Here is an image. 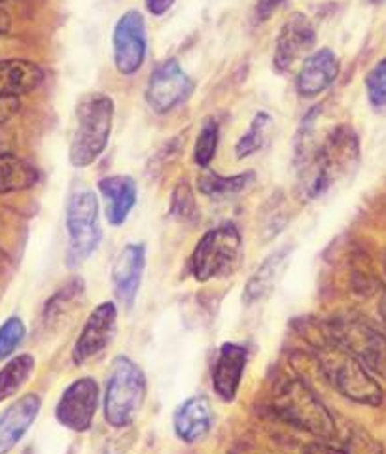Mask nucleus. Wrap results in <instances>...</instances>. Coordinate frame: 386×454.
Returning a JSON list of instances; mask_svg holds the SVG:
<instances>
[{"mask_svg":"<svg viewBox=\"0 0 386 454\" xmlns=\"http://www.w3.org/2000/svg\"><path fill=\"white\" fill-rule=\"evenodd\" d=\"M369 3H371V4H377V6H379V4H384L386 0H369Z\"/></svg>","mask_w":386,"mask_h":454,"instance_id":"58836bf2","label":"nucleus"},{"mask_svg":"<svg viewBox=\"0 0 386 454\" xmlns=\"http://www.w3.org/2000/svg\"><path fill=\"white\" fill-rule=\"evenodd\" d=\"M38 182V170L18 155L0 152V193H13L33 188Z\"/></svg>","mask_w":386,"mask_h":454,"instance_id":"5701e85b","label":"nucleus"},{"mask_svg":"<svg viewBox=\"0 0 386 454\" xmlns=\"http://www.w3.org/2000/svg\"><path fill=\"white\" fill-rule=\"evenodd\" d=\"M118 333V307L114 301L98 303L83 322L73 348V362L82 365L101 354Z\"/></svg>","mask_w":386,"mask_h":454,"instance_id":"ddd939ff","label":"nucleus"},{"mask_svg":"<svg viewBox=\"0 0 386 454\" xmlns=\"http://www.w3.org/2000/svg\"><path fill=\"white\" fill-rule=\"evenodd\" d=\"M242 235L232 222L212 227L190 255V273L199 282L230 277L240 263Z\"/></svg>","mask_w":386,"mask_h":454,"instance_id":"6e6552de","label":"nucleus"},{"mask_svg":"<svg viewBox=\"0 0 386 454\" xmlns=\"http://www.w3.org/2000/svg\"><path fill=\"white\" fill-rule=\"evenodd\" d=\"M170 216L177 222L192 223L199 220V207L192 186L185 180L177 184L173 195H170Z\"/></svg>","mask_w":386,"mask_h":454,"instance_id":"c85d7f7f","label":"nucleus"},{"mask_svg":"<svg viewBox=\"0 0 386 454\" xmlns=\"http://www.w3.org/2000/svg\"><path fill=\"white\" fill-rule=\"evenodd\" d=\"M303 454H347L345 450H341L334 443H326V442H314L305 447Z\"/></svg>","mask_w":386,"mask_h":454,"instance_id":"f704fd0d","label":"nucleus"},{"mask_svg":"<svg viewBox=\"0 0 386 454\" xmlns=\"http://www.w3.org/2000/svg\"><path fill=\"white\" fill-rule=\"evenodd\" d=\"M148 392L146 375L140 365L127 356H118L112 364L105 387V419L112 428L133 424L145 405Z\"/></svg>","mask_w":386,"mask_h":454,"instance_id":"0eeeda50","label":"nucleus"},{"mask_svg":"<svg viewBox=\"0 0 386 454\" xmlns=\"http://www.w3.org/2000/svg\"><path fill=\"white\" fill-rule=\"evenodd\" d=\"M320 337L337 343L358 358L371 373L386 379V335L360 315H343L330 320H307Z\"/></svg>","mask_w":386,"mask_h":454,"instance_id":"39448f33","label":"nucleus"},{"mask_svg":"<svg viewBox=\"0 0 386 454\" xmlns=\"http://www.w3.org/2000/svg\"><path fill=\"white\" fill-rule=\"evenodd\" d=\"M360 297L364 310L356 312L366 322H369L374 328L386 335V286L377 278L360 282Z\"/></svg>","mask_w":386,"mask_h":454,"instance_id":"393cba45","label":"nucleus"},{"mask_svg":"<svg viewBox=\"0 0 386 454\" xmlns=\"http://www.w3.org/2000/svg\"><path fill=\"white\" fill-rule=\"evenodd\" d=\"M0 3H3V0H0Z\"/></svg>","mask_w":386,"mask_h":454,"instance_id":"79ce46f5","label":"nucleus"},{"mask_svg":"<svg viewBox=\"0 0 386 454\" xmlns=\"http://www.w3.org/2000/svg\"><path fill=\"white\" fill-rule=\"evenodd\" d=\"M25 339V324L20 317H10L0 325V362L8 360Z\"/></svg>","mask_w":386,"mask_h":454,"instance_id":"7c9ffc66","label":"nucleus"},{"mask_svg":"<svg viewBox=\"0 0 386 454\" xmlns=\"http://www.w3.org/2000/svg\"><path fill=\"white\" fill-rule=\"evenodd\" d=\"M101 390L93 377H82L63 390L55 405V419L70 432H88L95 420Z\"/></svg>","mask_w":386,"mask_h":454,"instance_id":"9d476101","label":"nucleus"},{"mask_svg":"<svg viewBox=\"0 0 386 454\" xmlns=\"http://www.w3.org/2000/svg\"><path fill=\"white\" fill-rule=\"evenodd\" d=\"M20 98L18 97H0V123L13 118L20 110Z\"/></svg>","mask_w":386,"mask_h":454,"instance_id":"72a5a7b5","label":"nucleus"},{"mask_svg":"<svg viewBox=\"0 0 386 454\" xmlns=\"http://www.w3.org/2000/svg\"><path fill=\"white\" fill-rule=\"evenodd\" d=\"M146 20L138 10H129L118 20L112 33L114 65L123 76H133L146 59Z\"/></svg>","mask_w":386,"mask_h":454,"instance_id":"1a4fd4ad","label":"nucleus"},{"mask_svg":"<svg viewBox=\"0 0 386 454\" xmlns=\"http://www.w3.org/2000/svg\"><path fill=\"white\" fill-rule=\"evenodd\" d=\"M83 292H85V284L82 278L73 277L68 282H65L63 286L46 301L44 315H42L44 317V322L48 325H51L57 320H61L67 312L73 309V305L82 300Z\"/></svg>","mask_w":386,"mask_h":454,"instance_id":"bb28decb","label":"nucleus"},{"mask_svg":"<svg viewBox=\"0 0 386 454\" xmlns=\"http://www.w3.org/2000/svg\"><path fill=\"white\" fill-rule=\"evenodd\" d=\"M97 190L103 197L105 216L108 223L114 227L123 225L137 205V182L131 176L114 175L98 180Z\"/></svg>","mask_w":386,"mask_h":454,"instance_id":"aec40b11","label":"nucleus"},{"mask_svg":"<svg viewBox=\"0 0 386 454\" xmlns=\"http://www.w3.org/2000/svg\"><path fill=\"white\" fill-rule=\"evenodd\" d=\"M214 426V409L207 395H193L180 403L173 417L175 435L180 442L193 445L203 442Z\"/></svg>","mask_w":386,"mask_h":454,"instance_id":"f3484780","label":"nucleus"},{"mask_svg":"<svg viewBox=\"0 0 386 454\" xmlns=\"http://www.w3.org/2000/svg\"><path fill=\"white\" fill-rule=\"evenodd\" d=\"M218 140H220V125L214 120H207L195 138V146H193L195 165L207 168L212 163L214 155H217V150H218Z\"/></svg>","mask_w":386,"mask_h":454,"instance_id":"c756f323","label":"nucleus"},{"mask_svg":"<svg viewBox=\"0 0 386 454\" xmlns=\"http://www.w3.org/2000/svg\"><path fill=\"white\" fill-rule=\"evenodd\" d=\"M35 365L36 362L31 354H20V356L12 358L0 369V403L12 397L25 385L28 377L33 375Z\"/></svg>","mask_w":386,"mask_h":454,"instance_id":"a878e982","label":"nucleus"},{"mask_svg":"<svg viewBox=\"0 0 386 454\" xmlns=\"http://www.w3.org/2000/svg\"><path fill=\"white\" fill-rule=\"evenodd\" d=\"M332 443L347 454H384L377 439L354 422L337 420V435Z\"/></svg>","mask_w":386,"mask_h":454,"instance_id":"b1692460","label":"nucleus"},{"mask_svg":"<svg viewBox=\"0 0 386 454\" xmlns=\"http://www.w3.org/2000/svg\"><path fill=\"white\" fill-rule=\"evenodd\" d=\"M146 269V247L142 243H129L118 254L112 265V288L114 295L127 309L137 301V295L142 284V275Z\"/></svg>","mask_w":386,"mask_h":454,"instance_id":"4468645a","label":"nucleus"},{"mask_svg":"<svg viewBox=\"0 0 386 454\" xmlns=\"http://www.w3.org/2000/svg\"><path fill=\"white\" fill-rule=\"evenodd\" d=\"M314 44H317V31L312 21L305 13H292L280 27L275 42L273 67L277 73H290L299 61L309 57Z\"/></svg>","mask_w":386,"mask_h":454,"instance_id":"f8f14e48","label":"nucleus"},{"mask_svg":"<svg viewBox=\"0 0 386 454\" xmlns=\"http://www.w3.org/2000/svg\"><path fill=\"white\" fill-rule=\"evenodd\" d=\"M6 260H8V255H6V252L0 248V267H3L4 263H6Z\"/></svg>","mask_w":386,"mask_h":454,"instance_id":"4c0bfd02","label":"nucleus"},{"mask_svg":"<svg viewBox=\"0 0 386 454\" xmlns=\"http://www.w3.org/2000/svg\"><path fill=\"white\" fill-rule=\"evenodd\" d=\"M269 125H271L269 114L257 112L256 116L252 118L248 129L242 133V137L237 140V145H235L237 160H247L264 146L265 133L269 129Z\"/></svg>","mask_w":386,"mask_h":454,"instance_id":"cd10ccee","label":"nucleus"},{"mask_svg":"<svg viewBox=\"0 0 386 454\" xmlns=\"http://www.w3.org/2000/svg\"><path fill=\"white\" fill-rule=\"evenodd\" d=\"M193 80L177 59H167L154 68L146 88V103L155 114H169L184 105L193 93Z\"/></svg>","mask_w":386,"mask_h":454,"instance_id":"9b49d317","label":"nucleus"},{"mask_svg":"<svg viewBox=\"0 0 386 454\" xmlns=\"http://www.w3.org/2000/svg\"><path fill=\"white\" fill-rule=\"evenodd\" d=\"M44 82V70L28 59H0V97H21Z\"/></svg>","mask_w":386,"mask_h":454,"instance_id":"412c9836","label":"nucleus"},{"mask_svg":"<svg viewBox=\"0 0 386 454\" xmlns=\"http://www.w3.org/2000/svg\"><path fill=\"white\" fill-rule=\"evenodd\" d=\"M254 178H256L254 173L220 176L207 167V168H203V173L197 178V188L205 197L214 199V201H222V199L240 195L254 182Z\"/></svg>","mask_w":386,"mask_h":454,"instance_id":"4be33fe9","label":"nucleus"},{"mask_svg":"<svg viewBox=\"0 0 386 454\" xmlns=\"http://www.w3.org/2000/svg\"><path fill=\"white\" fill-rule=\"evenodd\" d=\"M67 252L65 263L68 269H78L103 240L101 208L98 197L91 190H76L70 193L65 212Z\"/></svg>","mask_w":386,"mask_h":454,"instance_id":"423d86ee","label":"nucleus"},{"mask_svg":"<svg viewBox=\"0 0 386 454\" xmlns=\"http://www.w3.org/2000/svg\"><path fill=\"white\" fill-rule=\"evenodd\" d=\"M10 27H12V20H10V13L0 6V35H4V33H8L10 31Z\"/></svg>","mask_w":386,"mask_h":454,"instance_id":"e433bc0d","label":"nucleus"},{"mask_svg":"<svg viewBox=\"0 0 386 454\" xmlns=\"http://www.w3.org/2000/svg\"><path fill=\"white\" fill-rule=\"evenodd\" d=\"M320 108H312L303 118L295 137L294 165L299 192L314 201L347 178L360 163V138L349 125H337L322 140H314Z\"/></svg>","mask_w":386,"mask_h":454,"instance_id":"f257e3e1","label":"nucleus"},{"mask_svg":"<svg viewBox=\"0 0 386 454\" xmlns=\"http://www.w3.org/2000/svg\"><path fill=\"white\" fill-rule=\"evenodd\" d=\"M271 407L286 424L320 442L332 443L337 435V419L302 379L284 380L275 390Z\"/></svg>","mask_w":386,"mask_h":454,"instance_id":"20e7f679","label":"nucleus"},{"mask_svg":"<svg viewBox=\"0 0 386 454\" xmlns=\"http://www.w3.org/2000/svg\"><path fill=\"white\" fill-rule=\"evenodd\" d=\"M114 123V101L105 93L83 95L75 110L68 161L76 168L93 165L105 153Z\"/></svg>","mask_w":386,"mask_h":454,"instance_id":"7ed1b4c3","label":"nucleus"},{"mask_svg":"<svg viewBox=\"0 0 386 454\" xmlns=\"http://www.w3.org/2000/svg\"><path fill=\"white\" fill-rule=\"evenodd\" d=\"M248 364V348L237 343H224L212 369V388L222 402H233Z\"/></svg>","mask_w":386,"mask_h":454,"instance_id":"dca6fc26","label":"nucleus"},{"mask_svg":"<svg viewBox=\"0 0 386 454\" xmlns=\"http://www.w3.org/2000/svg\"><path fill=\"white\" fill-rule=\"evenodd\" d=\"M366 93L375 108L386 106V57L369 70L366 76Z\"/></svg>","mask_w":386,"mask_h":454,"instance_id":"2f4dec72","label":"nucleus"},{"mask_svg":"<svg viewBox=\"0 0 386 454\" xmlns=\"http://www.w3.org/2000/svg\"><path fill=\"white\" fill-rule=\"evenodd\" d=\"M297 330L302 333L312 348L314 360L320 369L324 379L347 400L379 407L384 400V392L369 369L356 358L349 350L332 343L314 332L307 320L297 322Z\"/></svg>","mask_w":386,"mask_h":454,"instance_id":"f03ea898","label":"nucleus"},{"mask_svg":"<svg viewBox=\"0 0 386 454\" xmlns=\"http://www.w3.org/2000/svg\"><path fill=\"white\" fill-rule=\"evenodd\" d=\"M177 0H145L146 10L152 16H163L170 8L175 6Z\"/></svg>","mask_w":386,"mask_h":454,"instance_id":"c9c22d12","label":"nucleus"},{"mask_svg":"<svg viewBox=\"0 0 386 454\" xmlns=\"http://www.w3.org/2000/svg\"><path fill=\"white\" fill-rule=\"evenodd\" d=\"M384 269H386V260H384Z\"/></svg>","mask_w":386,"mask_h":454,"instance_id":"a19ab883","label":"nucleus"},{"mask_svg":"<svg viewBox=\"0 0 386 454\" xmlns=\"http://www.w3.org/2000/svg\"><path fill=\"white\" fill-rule=\"evenodd\" d=\"M286 3V0H257L256 4V20L265 21Z\"/></svg>","mask_w":386,"mask_h":454,"instance_id":"473e14b6","label":"nucleus"},{"mask_svg":"<svg viewBox=\"0 0 386 454\" xmlns=\"http://www.w3.org/2000/svg\"><path fill=\"white\" fill-rule=\"evenodd\" d=\"M40 405L42 402L36 394H25L0 413V454H8L31 430L40 413Z\"/></svg>","mask_w":386,"mask_h":454,"instance_id":"6ab92c4d","label":"nucleus"},{"mask_svg":"<svg viewBox=\"0 0 386 454\" xmlns=\"http://www.w3.org/2000/svg\"><path fill=\"white\" fill-rule=\"evenodd\" d=\"M23 454H31V449H27Z\"/></svg>","mask_w":386,"mask_h":454,"instance_id":"ea45409f","label":"nucleus"},{"mask_svg":"<svg viewBox=\"0 0 386 454\" xmlns=\"http://www.w3.org/2000/svg\"><path fill=\"white\" fill-rule=\"evenodd\" d=\"M295 245H284L271 252L267 258L256 269L254 275L245 284L242 292V301L245 305H256L265 301L267 297L275 292L279 282L282 280L286 269H288Z\"/></svg>","mask_w":386,"mask_h":454,"instance_id":"2eb2a0df","label":"nucleus"},{"mask_svg":"<svg viewBox=\"0 0 386 454\" xmlns=\"http://www.w3.org/2000/svg\"><path fill=\"white\" fill-rule=\"evenodd\" d=\"M339 76V59L330 48H322L319 51L305 57L302 68L297 73L295 88L297 93L312 98L324 93Z\"/></svg>","mask_w":386,"mask_h":454,"instance_id":"a211bd4d","label":"nucleus"}]
</instances>
